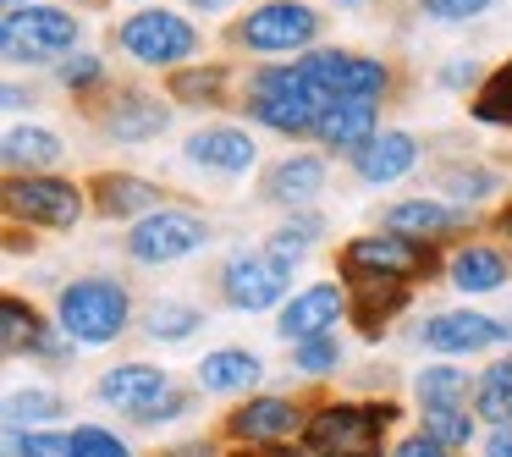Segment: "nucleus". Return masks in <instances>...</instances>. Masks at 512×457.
<instances>
[{"label":"nucleus","mask_w":512,"mask_h":457,"mask_svg":"<svg viewBox=\"0 0 512 457\" xmlns=\"http://www.w3.org/2000/svg\"><path fill=\"white\" fill-rule=\"evenodd\" d=\"M127 314H133L127 287L111 276H83V281H67V287L56 292V320L78 347L116 342V336L127 331Z\"/></svg>","instance_id":"obj_1"},{"label":"nucleus","mask_w":512,"mask_h":457,"mask_svg":"<svg viewBox=\"0 0 512 457\" xmlns=\"http://www.w3.org/2000/svg\"><path fill=\"white\" fill-rule=\"evenodd\" d=\"M397 419L391 402L380 408H358V402H331L309 419V452L314 457H380L386 424Z\"/></svg>","instance_id":"obj_2"},{"label":"nucleus","mask_w":512,"mask_h":457,"mask_svg":"<svg viewBox=\"0 0 512 457\" xmlns=\"http://www.w3.org/2000/svg\"><path fill=\"white\" fill-rule=\"evenodd\" d=\"M0 45L12 61H67L78 45V17L61 6H17L0 23Z\"/></svg>","instance_id":"obj_3"},{"label":"nucleus","mask_w":512,"mask_h":457,"mask_svg":"<svg viewBox=\"0 0 512 457\" xmlns=\"http://www.w3.org/2000/svg\"><path fill=\"white\" fill-rule=\"evenodd\" d=\"M430 265H435V248L413 243V237H397V232L353 237V243L342 248V276L347 281H413V276H430Z\"/></svg>","instance_id":"obj_4"},{"label":"nucleus","mask_w":512,"mask_h":457,"mask_svg":"<svg viewBox=\"0 0 512 457\" xmlns=\"http://www.w3.org/2000/svg\"><path fill=\"white\" fill-rule=\"evenodd\" d=\"M210 243V226L199 221L193 210H155L127 232V259L133 265H177V259L199 254Z\"/></svg>","instance_id":"obj_5"},{"label":"nucleus","mask_w":512,"mask_h":457,"mask_svg":"<svg viewBox=\"0 0 512 457\" xmlns=\"http://www.w3.org/2000/svg\"><path fill=\"white\" fill-rule=\"evenodd\" d=\"M248 50H265V56H287V50H309L320 39V12L303 6V0H265L243 17L237 28Z\"/></svg>","instance_id":"obj_6"},{"label":"nucleus","mask_w":512,"mask_h":457,"mask_svg":"<svg viewBox=\"0 0 512 457\" xmlns=\"http://www.w3.org/2000/svg\"><path fill=\"white\" fill-rule=\"evenodd\" d=\"M298 67L320 83L325 100H380L391 89V72L369 56H353V50H309L298 56Z\"/></svg>","instance_id":"obj_7"},{"label":"nucleus","mask_w":512,"mask_h":457,"mask_svg":"<svg viewBox=\"0 0 512 457\" xmlns=\"http://www.w3.org/2000/svg\"><path fill=\"white\" fill-rule=\"evenodd\" d=\"M116 45L133 61H144V67H177V61H188L199 50V34L177 12H138L116 28Z\"/></svg>","instance_id":"obj_8"},{"label":"nucleus","mask_w":512,"mask_h":457,"mask_svg":"<svg viewBox=\"0 0 512 457\" xmlns=\"http://www.w3.org/2000/svg\"><path fill=\"white\" fill-rule=\"evenodd\" d=\"M6 215L28 226H67L83 221V188L78 182H61V177H12L6 182Z\"/></svg>","instance_id":"obj_9"},{"label":"nucleus","mask_w":512,"mask_h":457,"mask_svg":"<svg viewBox=\"0 0 512 457\" xmlns=\"http://www.w3.org/2000/svg\"><path fill=\"white\" fill-rule=\"evenodd\" d=\"M287 281H292V265L276 254H232L221 265V292L232 309H276L281 298H287Z\"/></svg>","instance_id":"obj_10"},{"label":"nucleus","mask_w":512,"mask_h":457,"mask_svg":"<svg viewBox=\"0 0 512 457\" xmlns=\"http://www.w3.org/2000/svg\"><path fill=\"white\" fill-rule=\"evenodd\" d=\"M342 314H347V292L336 287V281H314V287L292 292V303H281L276 336H287V342H309V336L331 331Z\"/></svg>","instance_id":"obj_11"},{"label":"nucleus","mask_w":512,"mask_h":457,"mask_svg":"<svg viewBox=\"0 0 512 457\" xmlns=\"http://www.w3.org/2000/svg\"><path fill=\"white\" fill-rule=\"evenodd\" d=\"M166 397H171V380H166V369H155V364H116L100 375V402L133 413V419H144V413L160 408Z\"/></svg>","instance_id":"obj_12"},{"label":"nucleus","mask_w":512,"mask_h":457,"mask_svg":"<svg viewBox=\"0 0 512 457\" xmlns=\"http://www.w3.org/2000/svg\"><path fill=\"white\" fill-rule=\"evenodd\" d=\"M226 430H232L237 441H248V446H281V441H292V435L303 430V413L292 408L287 397H254L226 419Z\"/></svg>","instance_id":"obj_13"},{"label":"nucleus","mask_w":512,"mask_h":457,"mask_svg":"<svg viewBox=\"0 0 512 457\" xmlns=\"http://www.w3.org/2000/svg\"><path fill=\"white\" fill-rule=\"evenodd\" d=\"M501 336V325L490 320V314H474V309H446V314H430L419 331V342L430 347V353H479V347H490Z\"/></svg>","instance_id":"obj_14"},{"label":"nucleus","mask_w":512,"mask_h":457,"mask_svg":"<svg viewBox=\"0 0 512 457\" xmlns=\"http://www.w3.org/2000/svg\"><path fill=\"white\" fill-rule=\"evenodd\" d=\"M380 226L397 237H413V243H430V237H446V232H463L468 226V210H452L441 199H402L380 215Z\"/></svg>","instance_id":"obj_15"},{"label":"nucleus","mask_w":512,"mask_h":457,"mask_svg":"<svg viewBox=\"0 0 512 457\" xmlns=\"http://www.w3.org/2000/svg\"><path fill=\"white\" fill-rule=\"evenodd\" d=\"M320 144L325 149H342V155H364L369 144L380 138V116H375V100H336L331 111L320 116Z\"/></svg>","instance_id":"obj_16"},{"label":"nucleus","mask_w":512,"mask_h":457,"mask_svg":"<svg viewBox=\"0 0 512 457\" xmlns=\"http://www.w3.org/2000/svg\"><path fill=\"white\" fill-rule=\"evenodd\" d=\"M254 138L243 133V127H199V133L188 138V160L204 171H221V177H243L248 166H254Z\"/></svg>","instance_id":"obj_17"},{"label":"nucleus","mask_w":512,"mask_h":457,"mask_svg":"<svg viewBox=\"0 0 512 457\" xmlns=\"http://www.w3.org/2000/svg\"><path fill=\"white\" fill-rule=\"evenodd\" d=\"M166 122H171V111L155 100V94L127 89V94H116V100H111V116H105V133H111V138H122V144H144V138L166 133Z\"/></svg>","instance_id":"obj_18"},{"label":"nucleus","mask_w":512,"mask_h":457,"mask_svg":"<svg viewBox=\"0 0 512 457\" xmlns=\"http://www.w3.org/2000/svg\"><path fill=\"white\" fill-rule=\"evenodd\" d=\"M325 188V160L320 155H287L281 166H270L265 177V199L287 204V210H303L309 199H320Z\"/></svg>","instance_id":"obj_19"},{"label":"nucleus","mask_w":512,"mask_h":457,"mask_svg":"<svg viewBox=\"0 0 512 457\" xmlns=\"http://www.w3.org/2000/svg\"><path fill=\"white\" fill-rule=\"evenodd\" d=\"M61 155H67V149H61V138L50 133V127H12L6 144H0V160H6L12 177H23V171L28 177H45Z\"/></svg>","instance_id":"obj_20"},{"label":"nucleus","mask_w":512,"mask_h":457,"mask_svg":"<svg viewBox=\"0 0 512 457\" xmlns=\"http://www.w3.org/2000/svg\"><path fill=\"white\" fill-rule=\"evenodd\" d=\"M353 166H358L364 182L380 188V182H397V177H408V171L419 166V144H413V133H380L364 155H353Z\"/></svg>","instance_id":"obj_21"},{"label":"nucleus","mask_w":512,"mask_h":457,"mask_svg":"<svg viewBox=\"0 0 512 457\" xmlns=\"http://www.w3.org/2000/svg\"><path fill=\"white\" fill-rule=\"evenodd\" d=\"M446 276H452L457 292H501L507 287V259H501V248L463 243L452 254V265H446Z\"/></svg>","instance_id":"obj_22"},{"label":"nucleus","mask_w":512,"mask_h":457,"mask_svg":"<svg viewBox=\"0 0 512 457\" xmlns=\"http://www.w3.org/2000/svg\"><path fill=\"white\" fill-rule=\"evenodd\" d=\"M94 193H100V215H116V221H127V215H155L166 210V193L155 188V182L144 177H127V171H116V177H100L94 182Z\"/></svg>","instance_id":"obj_23"},{"label":"nucleus","mask_w":512,"mask_h":457,"mask_svg":"<svg viewBox=\"0 0 512 457\" xmlns=\"http://www.w3.org/2000/svg\"><path fill=\"white\" fill-rule=\"evenodd\" d=\"M259 375H265V369H259V358H254V353H243V347H221V353H204V364H199V386H204V391H215V397L248 391Z\"/></svg>","instance_id":"obj_24"},{"label":"nucleus","mask_w":512,"mask_h":457,"mask_svg":"<svg viewBox=\"0 0 512 457\" xmlns=\"http://www.w3.org/2000/svg\"><path fill=\"white\" fill-rule=\"evenodd\" d=\"M408 309V292L397 287V281H358L353 287V303H347V314H353V325L364 336H380V325L391 320V314Z\"/></svg>","instance_id":"obj_25"},{"label":"nucleus","mask_w":512,"mask_h":457,"mask_svg":"<svg viewBox=\"0 0 512 457\" xmlns=\"http://www.w3.org/2000/svg\"><path fill=\"white\" fill-rule=\"evenodd\" d=\"M413 391H419L424 408H468V375H463L457 364H430V369H419Z\"/></svg>","instance_id":"obj_26"},{"label":"nucleus","mask_w":512,"mask_h":457,"mask_svg":"<svg viewBox=\"0 0 512 457\" xmlns=\"http://www.w3.org/2000/svg\"><path fill=\"white\" fill-rule=\"evenodd\" d=\"M474 413L490 424H512V358L490 364L474 386Z\"/></svg>","instance_id":"obj_27"},{"label":"nucleus","mask_w":512,"mask_h":457,"mask_svg":"<svg viewBox=\"0 0 512 457\" xmlns=\"http://www.w3.org/2000/svg\"><path fill=\"white\" fill-rule=\"evenodd\" d=\"M248 116H254L259 127H276V133H314L320 127V116L303 111V105H287V100H270V94H248Z\"/></svg>","instance_id":"obj_28"},{"label":"nucleus","mask_w":512,"mask_h":457,"mask_svg":"<svg viewBox=\"0 0 512 457\" xmlns=\"http://www.w3.org/2000/svg\"><path fill=\"white\" fill-rule=\"evenodd\" d=\"M193 331H204V314L193 309V303H155V309H149V336H155V342H188Z\"/></svg>","instance_id":"obj_29"},{"label":"nucleus","mask_w":512,"mask_h":457,"mask_svg":"<svg viewBox=\"0 0 512 457\" xmlns=\"http://www.w3.org/2000/svg\"><path fill=\"white\" fill-rule=\"evenodd\" d=\"M39 331H45V325H39V314L28 309L23 298H0V347H6V353H17V347H34Z\"/></svg>","instance_id":"obj_30"},{"label":"nucleus","mask_w":512,"mask_h":457,"mask_svg":"<svg viewBox=\"0 0 512 457\" xmlns=\"http://www.w3.org/2000/svg\"><path fill=\"white\" fill-rule=\"evenodd\" d=\"M424 435H435L446 452H463L474 441V419H468V408H424Z\"/></svg>","instance_id":"obj_31"},{"label":"nucleus","mask_w":512,"mask_h":457,"mask_svg":"<svg viewBox=\"0 0 512 457\" xmlns=\"http://www.w3.org/2000/svg\"><path fill=\"white\" fill-rule=\"evenodd\" d=\"M474 116H479V122H490V127H512V67H501L496 78L479 89Z\"/></svg>","instance_id":"obj_32"},{"label":"nucleus","mask_w":512,"mask_h":457,"mask_svg":"<svg viewBox=\"0 0 512 457\" xmlns=\"http://www.w3.org/2000/svg\"><path fill=\"white\" fill-rule=\"evenodd\" d=\"M221 89H226V72H221V67H204V72L177 67V78H171V94H177V100H188V105L221 100Z\"/></svg>","instance_id":"obj_33"},{"label":"nucleus","mask_w":512,"mask_h":457,"mask_svg":"<svg viewBox=\"0 0 512 457\" xmlns=\"http://www.w3.org/2000/svg\"><path fill=\"white\" fill-rule=\"evenodd\" d=\"M292 358H298L303 375H325V369L342 364V347H336V336H309V342H292Z\"/></svg>","instance_id":"obj_34"},{"label":"nucleus","mask_w":512,"mask_h":457,"mask_svg":"<svg viewBox=\"0 0 512 457\" xmlns=\"http://www.w3.org/2000/svg\"><path fill=\"white\" fill-rule=\"evenodd\" d=\"M56 413H61V397H56V391H17V397L6 402L12 441H17V424H23V419H56Z\"/></svg>","instance_id":"obj_35"},{"label":"nucleus","mask_w":512,"mask_h":457,"mask_svg":"<svg viewBox=\"0 0 512 457\" xmlns=\"http://www.w3.org/2000/svg\"><path fill=\"white\" fill-rule=\"evenodd\" d=\"M72 457H133V452L111 430H100V424H78L72 430Z\"/></svg>","instance_id":"obj_36"},{"label":"nucleus","mask_w":512,"mask_h":457,"mask_svg":"<svg viewBox=\"0 0 512 457\" xmlns=\"http://www.w3.org/2000/svg\"><path fill=\"white\" fill-rule=\"evenodd\" d=\"M441 188H446V199H485V193L490 188H496V177H490V171H463V166H457V171H446V177H441Z\"/></svg>","instance_id":"obj_37"},{"label":"nucleus","mask_w":512,"mask_h":457,"mask_svg":"<svg viewBox=\"0 0 512 457\" xmlns=\"http://www.w3.org/2000/svg\"><path fill=\"white\" fill-rule=\"evenodd\" d=\"M17 457H72V435L28 430V435H17Z\"/></svg>","instance_id":"obj_38"},{"label":"nucleus","mask_w":512,"mask_h":457,"mask_svg":"<svg viewBox=\"0 0 512 457\" xmlns=\"http://www.w3.org/2000/svg\"><path fill=\"white\" fill-rule=\"evenodd\" d=\"M56 78L67 83V89H94V83L105 78V67H100V56H78V50H72V56L56 67Z\"/></svg>","instance_id":"obj_39"},{"label":"nucleus","mask_w":512,"mask_h":457,"mask_svg":"<svg viewBox=\"0 0 512 457\" xmlns=\"http://www.w3.org/2000/svg\"><path fill=\"white\" fill-rule=\"evenodd\" d=\"M485 6H496V0H424V12L441 17V23H468V17H479Z\"/></svg>","instance_id":"obj_40"},{"label":"nucleus","mask_w":512,"mask_h":457,"mask_svg":"<svg viewBox=\"0 0 512 457\" xmlns=\"http://www.w3.org/2000/svg\"><path fill=\"white\" fill-rule=\"evenodd\" d=\"M72 347H78V342H72L67 331H50V325H45V331L34 336V347H28V353H39V358H67Z\"/></svg>","instance_id":"obj_41"},{"label":"nucleus","mask_w":512,"mask_h":457,"mask_svg":"<svg viewBox=\"0 0 512 457\" xmlns=\"http://www.w3.org/2000/svg\"><path fill=\"white\" fill-rule=\"evenodd\" d=\"M391 457H446V446L435 435H408V441L391 446Z\"/></svg>","instance_id":"obj_42"},{"label":"nucleus","mask_w":512,"mask_h":457,"mask_svg":"<svg viewBox=\"0 0 512 457\" xmlns=\"http://www.w3.org/2000/svg\"><path fill=\"white\" fill-rule=\"evenodd\" d=\"M177 413H188V397H182V391H171V397L160 402V408H149L138 424H166V419H177Z\"/></svg>","instance_id":"obj_43"},{"label":"nucleus","mask_w":512,"mask_h":457,"mask_svg":"<svg viewBox=\"0 0 512 457\" xmlns=\"http://www.w3.org/2000/svg\"><path fill=\"white\" fill-rule=\"evenodd\" d=\"M479 72H474V61H446V72H441V83L446 89H463V83H474Z\"/></svg>","instance_id":"obj_44"},{"label":"nucleus","mask_w":512,"mask_h":457,"mask_svg":"<svg viewBox=\"0 0 512 457\" xmlns=\"http://www.w3.org/2000/svg\"><path fill=\"white\" fill-rule=\"evenodd\" d=\"M485 457H512V424H496V430H490Z\"/></svg>","instance_id":"obj_45"},{"label":"nucleus","mask_w":512,"mask_h":457,"mask_svg":"<svg viewBox=\"0 0 512 457\" xmlns=\"http://www.w3.org/2000/svg\"><path fill=\"white\" fill-rule=\"evenodd\" d=\"M6 105H12V111H17V105H34V89H17V83H12V89H6Z\"/></svg>","instance_id":"obj_46"},{"label":"nucleus","mask_w":512,"mask_h":457,"mask_svg":"<svg viewBox=\"0 0 512 457\" xmlns=\"http://www.w3.org/2000/svg\"><path fill=\"white\" fill-rule=\"evenodd\" d=\"M171 457H215V452H210V446H204V441H193V446H177V452H171Z\"/></svg>","instance_id":"obj_47"},{"label":"nucleus","mask_w":512,"mask_h":457,"mask_svg":"<svg viewBox=\"0 0 512 457\" xmlns=\"http://www.w3.org/2000/svg\"><path fill=\"white\" fill-rule=\"evenodd\" d=\"M188 6H199V12H226L232 0H188Z\"/></svg>","instance_id":"obj_48"},{"label":"nucleus","mask_w":512,"mask_h":457,"mask_svg":"<svg viewBox=\"0 0 512 457\" xmlns=\"http://www.w3.org/2000/svg\"><path fill=\"white\" fill-rule=\"evenodd\" d=\"M336 6H342V12H358V6H369V0H336Z\"/></svg>","instance_id":"obj_49"},{"label":"nucleus","mask_w":512,"mask_h":457,"mask_svg":"<svg viewBox=\"0 0 512 457\" xmlns=\"http://www.w3.org/2000/svg\"><path fill=\"white\" fill-rule=\"evenodd\" d=\"M17 6H34V0H6V12H17Z\"/></svg>","instance_id":"obj_50"},{"label":"nucleus","mask_w":512,"mask_h":457,"mask_svg":"<svg viewBox=\"0 0 512 457\" xmlns=\"http://www.w3.org/2000/svg\"><path fill=\"white\" fill-rule=\"evenodd\" d=\"M501 232H512V210H507V215H501Z\"/></svg>","instance_id":"obj_51"},{"label":"nucleus","mask_w":512,"mask_h":457,"mask_svg":"<svg viewBox=\"0 0 512 457\" xmlns=\"http://www.w3.org/2000/svg\"><path fill=\"white\" fill-rule=\"evenodd\" d=\"M232 457H254V452H232Z\"/></svg>","instance_id":"obj_52"}]
</instances>
